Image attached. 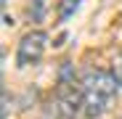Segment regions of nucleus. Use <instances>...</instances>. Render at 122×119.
I'll use <instances>...</instances> for the list:
<instances>
[{"label":"nucleus","instance_id":"obj_7","mask_svg":"<svg viewBox=\"0 0 122 119\" xmlns=\"http://www.w3.org/2000/svg\"><path fill=\"white\" fill-rule=\"evenodd\" d=\"M29 16L35 19V21L43 19V0H35V11H29Z\"/></svg>","mask_w":122,"mask_h":119},{"label":"nucleus","instance_id":"obj_2","mask_svg":"<svg viewBox=\"0 0 122 119\" xmlns=\"http://www.w3.org/2000/svg\"><path fill=\"white\" fill-rule=\"evenodd\" d=\"M82 87L85 90H93L98 95H106V98H114L117 90H119V82L114 79L112 71H101V69H90L85 71L82 77Z\"/></svg>","mask_w":122,"mask_h":119},{"label":"nucleus","instance_id":"obj_6","mask_svg":"<svg viewBox=\"0 0 122 119\" xmlns=\"http://www.w3.org/2000/svg\"><path fill=\"white\" fill-rule=\"evenodd\" d=\"M112 74H114V79H117L119 87H122V53L114 56V61H112Z\"/></svg>","mask_w":122,"mask_h":119},{"label":"nucleus","instance_id":"obj_1","mask_svg":"<svg viewBox=\"0 0 122 119\" xmlns=\"http://www.w3.org/2000/svg\"><path fill=\"white\" fill-rule=\"evenodd\" d=\"M45 48H48V34L45 32H27L21 37V43H19V50H16V64L19 66H32L37 64L40 58L45 56Z\"/></svg>","mask_w":122,"mask_h":119},{"label":"nucleus","instance_id":"obj_8","mask_svg":"<svg viewBox=\"0 0 122 119\" xmlns=\"http://www.w3.org/2000/svg\"><path fill=\"white\" fill-rule=\"evenodd\" d=\"M8 90H3V114H0V116H3V119H8Z\"/></svg>","mask_w":122,"mask_h":119},{"label":"nucleus","instance_id":"obj_3","mask_svg":"<svg viewBox=\"0 0 122 119\" xmlns=\"http://www.w3.org/2000/svg\"><path fill=\"white\" fill-rule=\"evenodd\" d=\"M109 103H112V98L98 95V93H93V90H85V95H82V111H85L88 119L101 116V114L109 109Z\"/></svg>","mask_w":122,"mask_h":119},{"label":"nucleus","instance_id":"obj_4","mask_svg":"<svg viewBox=\"0 0 122 119\" xmlns=\"http://www.w3.org/2000/svg\"><path fill=\"white\" fill-rule=\"evenodd\" d=\"M77 5H80V0H64V5H61V11H58V19H61V21H66L69 13L77 11Z\"/></svg>","mask_w":122,"mask_h":119},{"label":"nucleus","instance_id":"obj_5","mask_svg":"<svg viewBox=\"0 0 122 119\" xmlns=\"http://www.w3.org/2000/svg\"><path fill=\"white\" fill-rule=\"evenodd\" d=\"M61 116H66V114H64V109L58 106V101L51 103V106L45 109V114H43V119H61Z\"/></svg>","mask_w":122,"mask_h":119}]
</instances>
